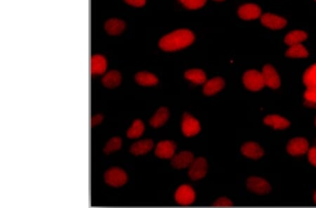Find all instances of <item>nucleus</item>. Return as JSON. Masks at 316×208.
<instances>
[{"instance_id": "412c9836", "label": "nucleus", "mask_w": 316, "mask_h": 208, "mask_svg": "<svg viewBox=\"0 0 316 208\" xmlns=\"http://www.w3.org/2000/svg\"><path fill=\"white\" fill-rule=\"evenodd\" d=\"M169 116H170V111L166 107L160 108L150 119V125L154 128H159L163 126L168 120Z\"/></svg>"}, {"instance_id": "2f4dec72", "label": "nucleus", "mask_w": 316, "mask_h": 208, "mask_svg": "<svg viewBox=\"0 0 316 208\" xmlns=\"http://www.w3.org/2000/svg\"><path fill=\"white\" fill-rule=\"evenodd\" d=\"M125 1L135 7H141L146 4V0H125Z\"/></svg>"}, {"instance_id": "aec40b11", "label": "nucleus", "mask_w": 316, "mask_h": 208, "mask_svg": "<svg viewBox=\"0 0 316 208\" xmlns=\"http://www.w3.org/2000/svg\"><path fill=\"white\" fill-rule=\"evenodd\" d=\"M121 74L116 70H111L105 74L102 79L103 84L109 89H113L121 84Z\"/></svg>"}, {"instance_id": "dca6fc26", "label": "nucleus", "mask_w": 316, "mask_h": 208, "mask_svg": "<svg viewBox=\"0 0 316 208\" xmlns=\"http://www.w3.org/2000/svg\"><path fill=\"white\" fill-rule=\"evenodd\" d=\"M107 69V60L103 55H94L91 60V71L92 74L100 75Z\"/></svg>"}, {"instance_id": "0eeeda50", "label": "nucleus", "mask_w": 316, "mask_h": 208, "mask_svg": "<svg viewBox=\"0 0 316 208\" xmlns=\"http://www.w3.org/2000/svg\"><path fill=\"white\" fill-rule=\"evenodd\" d=\"M177 145L174 142L170 140L160 142L155 148V155L159 158L165 159H172L175 155Z\"/></svg>"}, {"instance_id": "7c9ffc66", "label": "nucleus", "mask_w": 316, "mask_h": 208, "mask_svg": "<svg viewBox=\"0 0 316 208\" xmlns=\"http://www.w3.org/2000/svg\"><path fill=\"white\" fill-rule=\"evenodd\" d=\"M232 206L233 203L226 198H221L214 204V206L216 207H231Z\"/></svg>"}, {"instance_id": "39448f33", "label": "nucleus", "mask_w": 316, "mask_h": 208, "mask_svg": "<svg viewBox=\"0 0 316 208\" xmlns=\"http://www.w3.org/2000/svg\"><path fill=\"white\" fill-rule=\"evenodd\" d=\"M175 199L179 204L189 206L195 201V191L190 186L184 184L177 189L175 194Z\"/></svg>"}, {"instance_id": "7ed1b4c3", "label": "nucleus", "mask_w": 316, "mask_h": 208, "mask_svg": "<svg viewBox=\"0 0 316 208\" xmlns=\"http://www.w3.org/2000/svg\"><path fill=\"white\" fill-rule=\"evenodd\" d=\"M105 181L112 187H119L126 184L127 175L124 170L118 167H113L105 174Z\"/></svg>"}, {"instance_id": "20e7f679", "label": "nucleus", "mask_w": 316, "mask_h": 208, "mask_svg": "<svg viewBox=\"0 0 316 208\" xmlns=\"http://www.w3.org/2000/svg\"><path fill=\"white\" fill-rule=\"evenodd\" d=\"M207 160L204 158H196L189 167V175L192 180H200L207 174Z\"/></svg>"}, {"instance_id": "9d476101", "label": "nucleus", "mask_w": 316, "mask_h": 208, "mask_svg": "<svg viewBox=\"0 0 316 208\" xmlns=\"http://www.w3.org/2000/svg\"><path fill=\"white\" fill-rule=\"evenodd\" d=\"M248 187L251 192L258 194H268L271 190L270 184L260 177H250L248 180Z\"/></svg>"}, {"instance_id": "b1692460", "label": "nucleus", "mask_w": 316, "mask_h": 208, "mask_svg": "<svg viewBox=\"0 0 316 208\" xmlns=\"http://www.w3.org/2000/svg\"><path fill=\"white\" fill-rule=\"evenodd\" d=\"M307 38V34L305 32L295 30V31H292L291 33L287 34L285 38V42L287 45L290 47V46L302 43V42L305 41Z\"/></svg>"}, {"instance_id": "6ab92c4d", "label": "nucleus", "mask_w": 316, "mask_h": 208, "mask_svg": "<svg viewBox=\"0 0 316 208\" xmlns=\"http://www.w3.org/2000/svg\"><path fill=\"white\" fill-rule=\"evenodd\" d=\"M125 28V22L117 18L108 20L105 24L106 32L111 35H120L124 31Z\"/></svg>"}, {"instance_id": "72a5a7b5", "label": "nucleus", "mask_w": 316, "mask_h": 208, "mask_svg": "<svg viewBox=\"0 0 316 208\" xmlns=\"http://www.w3.org/2000/svg\"><path fill=\"white\" fill-rule=\"evenodd\" d=\"M103 116L101 114H96L93 116L92 118V126H95L96 125L99 124L102 121Z\"/></svg>"}, {"instance_id": "f704fd0d", "label": "nucleus", "mask_w": 316, "mask_h": 208, "mask_svg": "<svg viewBox=\"0 0 316 208\" xmlns=\"http://www.w3.org/2000/svg\"><path fill=\"white\" fill-rule=\"evenodd\" d=\"M215 1H224V0H215Z\"/></svg>"}, {"instance_id": "4c0bfd02", "label": "nucleus", "mask_w": 316, "mask_h": 208, "mask_svg": "<svg viewBox=\"0 0 316 208\" xmlns=\"http://www.w3.org/2000/svg\"></svg>"}, {"instance_id": "ddd939ff", "label": "nucleus", "mask_w": 316, "mask_h": 208, "mask_svg": "<svg viewBox=\"0 0 316 208\" xmlns=\"http://www.w3.org/2000/svg\"><path fill=\"white\" fill-rule=\"evenodd\" d=\"M261 10L256 4L243 5L238 10V15L242 19L254 20L261 16Z\"/></svg>"}, {"instance_id": "f03ea898", "label": "nucleus", "mask_w": 316, "mask_h": 208, "mask_svg": "<svg viewBox=\"0 0 316 208\" xmlns=\"http://www.w3.org/2000/svg\"><path fill=\"white\" fill-rule=\"evenodd\" d=\"M243 83L247 89L252 91L261 90L265 86L262 73L258 71H247L243 76Z\"/></svg>"}, {"instance_id": "f3484780", "label": "nucleus", "mask_w": 316, "mask_h": 208, "mask_svg": "<svg viewBox=\"0 0 316 208\" xmlns=\"http://www.w3.org/2000/svg\"><path fill=\"white\" fill-rule=\"evenodd\" d=\"M153 145L154 144L151 140H140L131 145L130 152L134 155H145L153 148Z\"/></svg>"}, {"instance_id": "e433bc0d", "label": "nucleus", "mask_w": 316, "mask_h": 208, "mask_svg": "<svg viewBox=\"0 0 316 208\" xmlns=\"http://www.w3.org/2000/svg\"></svg>"}, {"instance_id": "9b49d317", "label": "nucleus", "mask_w": 316, "mask_h": 208, "mask_svg": "<svg viewBox=\"0 0 316 208\" xmlns=\"http://www.w3.org/2000/svg\"><path fill=\"white\" fill-rule=\"evenodd\" d=\"M194 160V156L190 152H182L174 156L172 158V165L175 168L183 169L190 167Z\"/></svg>"}, {"instance_id": "bb28decb", "label": "nucleus", "mask_w": 316, "mask_h": 208, "mask_svg": "<svg viewBox=\"0 0 316 208\" xmlns=\"http://www.w3.org/2000/svg\"><path fill=\"white\" fill-rule=\"evenodd\" d=\"M144 130V124L141 120H135L132 123V126L128 130L127 137L131 139L139 138L143 135Z\"/></svg>"}, {"instance_id": "cd10ccee", "label": "nucleus", "mask_w": 316, "mask_h": 208, "mask_svg": "<svg viewBox=\"0 0 316 208\" xmlns=\"http://www.w3.org/2000/svg\"><path fill=\"white\" fill-rule=\"evenodd\" d=\"M122 146V140L120 138L118 137H115V138H111L108 143L106 144V147L104 148L105 153L111 154L113 152H116L117 150H120Z\"/></svg>"}, {"instance_id": "6e6552de", "label": "nucleus", "mask_w": 316, "mask_h": 208, "mask_svg": "<svg viewBox=\"0 0 316 208\" xmlns=\"http://www.w3.org/2000/svg\"><path fill=\"white\" fill-rule=\"evenodd\" d=\"M261 73L264 80L265 86L273 89H278L280 86V77L273 66L270 65L264 66Z\"/></svg>"}, {"instance_id": "a878e982", "label": "nucleus", "mask_w": 316, "mask_h": 208, "mask_svg": "<svg viewBox=\"0 0 316 208\" xmlns=\"http://www.w3.org/2000/svg\"><path fill=\"white\" fill-rule=\"evenodd\" d=\"M286 55L290 57H307L309 55L307 49L301 44L290 46V49L287 51Z\"/></svg>"}, {"instance_id": "5701e85b", "label": "nucleus", "mask_w": 316, "mask_h": 208, "mask_svg": "<svg viewBox=\"0 0 316 208\" xmlns=\"http://www.w3.org/2000/svg\"><path fill=\"white\" fill-rule=\"evenodd\" d=\"M136 82L141 86H154L158 83V79L154 74L148 72H138L136 77Z\"/></svg>"}, {"instance_id": "c9c22d12", "label": "nucleus", "mask_w": 316, "mask_h": 208, "mask_svg": "<svg viewBox=\"0 0 316 208\" xmlns=\"http://www.w3.org/2000/svg\"><path fill=\"white\" fill-rule=\"evenodd\" d=\"M315 201H316V194H315Z\"/></svg>"}, {"instance_id": "1a4fd4ad", "label": "nucleus", "mask_w": 316, "mask_h": 208, "mask_svg": "<svg viewBox=\"0 0 316 208\" xmlns=\"http://www.w3.org/2000/svg\"><path fill=\"white\" fill-rule=\"evenodd\" d=\"M287 150L288 153L292 156L303 155L309 152V143L304 138L292 139L287 145Z\"/></svg>"}, {"instance_id": "423d86ee", "label": "nucleus", "mask_w": 316, "mask_h": 208, "mask_svg": "<svg viewBox=\"0 0 316 208\" xmlns=\"http://www.w3.org/2000/svg\"><path fill=\"white\" fill-rule=\"evenodd\" d=\"M182 131L187 137H192L200 131V122L190 114H184L182 123Z\"/></svg>"}, {"instance_id": "a211bd4d", "label": "nucleus", "mask_w": 316, "mask_h": 208, "mask_svg": "<svg viewBox=\"0 0 316 208\" xmlns=\"http://www.w3.org/2000/svg\"><path fill=\"white\" fill-rule=\"evenodd\" d=\"M265 124L272 126L275 129H285L290 126V122L286 118L278 115H269L264 118Z\"/></svg>"}, {"instance_id": "4468645a", "label": "nucleus", "mask_w": 316, "mask_h": 208, "mask_svg": "<svg viewBox=\"0 0 316 208\" xmlns=\"http://www.w3.org/2000/svg\"><path fill=\"white\" fill-rule=\"evenodd\" d=\"M225 86L224 79L221 77H214L204 83V94L207 96H212L222 90Z\"/></svg>"}, {"instance_id": "473e14b6", "label": "nucleus", "mask_w": 316, "mask_h": 208, "mask_svg": "<svg viewBox=\"0 0 316 208\" xmlns=\"http://www.w3.org/2000/svg\"><path fill=\"white\" fill-rule=\"evenodd\" d=\"M309 159L311 163L316 166V147L309 150Z\"/></svg>"}, {"instance_id": "f257e3e1", "label": "nucleus", "mask_w": 316, "mask_h": 208, "mask_svg": "<svg viewBox=\"0 0 316 208\" xmlns=\"http://www.w3.org/2000/svg\"><path fill=\"white\" fill-rule=\"evenodd\" d=\"M194 40L195 36L191 31L182 29L162 37L159 42V46L165 52H175L189 47Z\"/></svg>"}, {"instance_id": "2eb2a0df", "label": "nucleus", "mask_w": 316, "mask_h": 208, "mask_svg": "<svg viewBox=\"0 0 316 208\" xmlns=\"http://www.w3.org/2000/svg\"><path fill=\"white\" fill-rule=\"evenodd\" d=\"M242 153L248 158L258 159L263 156L264 152L258 144L248 143L242 147Z\"/></svg>"}, {"instance_id": "393cba45", "label": "nucleus", "mask_w": 316, "mask_h": 208, "mask_svg": "<svg viewBox=\"0 0 316 208\" xmlns=\"http://www.w3.org/2000/svg\"><path fill=\"white\" fill-rule=\"evenodd\" d=\"M304 83L307 88L316 89V64L311 66L304 74Z\"/></svg>"}, {"instance_id": "c85d7f7f", "label": "nucleus", "mask_w": 316, "mask_h": 208, "mask_svg": "<svg viewBox=\"0 0 316 208\" xmlns=\"http://www.w3.org/2000/svg\"><path fill=\"white\" fill-rule=\"evenodd\" d=\"M185 7L189 9H197L202 7L207 0H179Z\"/></svg>"}, {"instance_id": "c756f323", "label": "nucleus", "mask_w": 316, "mask_h": 208, "mask_svg": "<svg viewBox=\"0 0 316 208\" xmlns=\"http://www.w3.org/2000/svg\"><path fill=\"white\" fill-rule=\"evenodd\" d=\"M306 104L309 106L316 105V89L307 88V91L304 93Z\"/></svg>"}, {"instance_id": "f8f14e48", "label": "nucleus", "mask_w": 316, "mask_h": 208, "mask_svg": "<svg viewBox=\"0 0 316 208\" xmlns=\"http://www.w3.org/2000/svg\"><path fill=\"white\" fill-rule=\"evenodd\" d=\"M261 21L264 26L272 30H279L283 28L287 25V21L285 18L270 13L263 14L261 17Z\"/></svg>"}, {"instance_id": "4be33fe9", "label": "nucleus", "mask_w": 316, "mask_h": 208, "mask_svg": "<svg viewBox=\"0 0 316 208\" xmlns=\"http://www.w3.org/2000/svg\"><path fill=\"white\" fill-rule=\"evenodd\" d=\"M186 79L195 84H202L207 82V76L202 69H194L188 70L185 73Z\"/></svg>"}]
</instances>
